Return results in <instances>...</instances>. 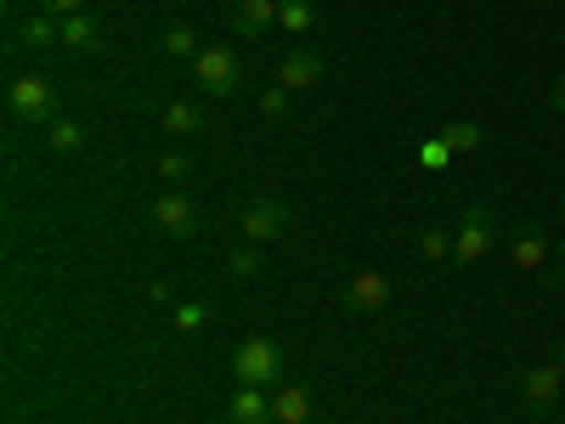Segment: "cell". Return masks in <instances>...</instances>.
<instances>
[{
	"mask_svg": "<svg viewBox=\"0 0 565 424\" xmlns=\"http://www.w3.org/2000/svg\"><path fill=\"white\" fill-rule=\"evenodd\" d=\"M260 114H266L271 125L289 119V85H271V91H260Z\"/></svg>",
	"mask_w": 565,
	"mask_h": 424,
	"instance_id": "obj_24",
	"label": "cell"
},
{
	"mask_svg": "<svg viewBox=\"0 0 565 424\" xmlns=\"http://www.w3.org/2000/svg\"><path fill=\"white\" fill-rule=\"evenodd\" d=\"M277 7L282 0H238V18H232V29L238 34H266L277 23Z\"/></svg>",
	"mask_w": 565,
	"mask_h": 424,
	"instance_id": "obj_14",
	"label": "cell"
},
{
	"mask_svg": "<svg viewBox=\"0 0 565 424\" xmlns=\"http://www.w3.org/2000/svg\"><path fill=\"white\" fill-rule=\"evenodd\" d=\"M159 52H164V57H199L204 45H199L193 23H170V29L159 34Z\"/></svg>",
	"mask_w": 565,
	"mask_h": 424,
	"instance_id": "obj_17",
	"label": "cell"
},
{
	"mask_svg": "<svg viewBox=\"0 0 565 424\" xmlns=\"http://www.w3.org/2000/svg\"><path fill=\"white\" fill-rule=\"evenodd\" d=\"M153 221L170 232V239H186V232H199V204L193 199H186V193H175V187H170V193L153 204Z\"/></svg>",
	"mask_w": 565,
	"mask_h": 424,
	"instance_id": "obj_8",
	"label": "cell"
},
{
	"mask_svg": "<svg viewBox=\"0 0 565 424\" xmlns=\"http://www.w3.org/2000/svg\"><path fill=\"white\" fill-rule=\"evenodd\" d=\"M554 108L565 114V74H559V85H554Z\"/></svg>",
	"mask_w": 565,
	"mask_h": 424,
	"instance_id": "obj_29",
	"label": "cell"
},
{
	"mask_svg": "<svg viewBox=\"0 0 565 424\" xmlns=\"http://www.w3.org/2000/svg\"><path fill=\"white\" fill-rule=\"evenodd\" d=\"M193 80H199L204 97H232V91H238V80H244L238 52H232V45H204V52L193 57Z\"/></svg>",
	"mask_w": 565,
	"mask_h": 424,
	"instance_id": "obj_3",
	"label": "cell"
},
{
	"mask_svg": "<svg viewBox=\"0 0 565 424\" xmlns=\"http://www.w3.org/2000/svg\"><path fill=\"white\" fill-rule=\"evenodd\" d=\"M7 108L23 119V125H52L57 119V91L45 74H18L12 91H7Z\"/></svg>",
	"mask_w": 565,
	"mask_h": 424,
	"instance_id": "obj_2",
	"label": "cell"
},
{
	"mask_svg": "<svg viewBox=\"0 0 565 424\" xmlns=\"http://www.w3.org/2000/svg\"><path fill=\"white\" fill-rule=\"evenodd\" d=\"M492 244H498V210H492L487 199H476V204L463 210L458 232H452V266H476V261H487Z\"/></svg>",
	"mask_w": 565,
	"mask_h": 424,
	"instance_id": "obj_1",
	"label": "cell"
},
{
	"mask_svg": "<svg viewBox=\"0 0 565 424\" xmlns=\"http://www.w3.org/2000/svg\"><path fill=\"white\" fill-rule=\"evenodd\" d=\"M63 45H68V52H97V45H103V29H97V18H90V12H79V18H63Z\"/></svg>",
	"mask_w": 565,
	"mask_h": 424,
	"instance_id": "obj_15",
	"label": "cell"
},
{
	"mask_svg": "<svg viewBox=\"0 0 565 424\" xmlns=\"http://www.w3.org/2000/svg\"><path fill=\"white\" fill-rule=\"evenodd\" d=\"M63 40V23H52V18H29L23 29H18V45H29V52H45V45H57Z\"/></svg>",
	"mask_w": 565,
	"mask_h": 424,
	"instance_id": "obj_18",
	"label": "cell"
},
{
	"mask_svg": "<svg viewBox=\"0 0 565 424\" xmlns=\"http://www.w3.org/2000/svg\"><path fill=\"white\" fill-rule=\"evenodd\" d=\"M559 391H565V357H548V362H532L526 373H521V407L526 413H554V402H559Z\"/></svg>",
	"mask_w": 565,
	"mask_h": 424,
	"instance_id": "obj_4",
	"label": "cell"
},
{
	"mask_svg": "<svg viewBox=\"0 0 565 424\" xmlns=\"http://www.w3.org/2000/svg\"><path fill=\"white\" fill-rule=\"evenodd\" d=\"M260 266H266V261H260V244H249V239L226 255V272H232V277H244V283H249V277H260Z\"/></svg>",
	"mask_w": 565,
	"mask_h": 424,
	"instance_id": "obj_21",
	"label": "cell"
},
{
	"mask_svg": "<svg viewBox=\"0 0 565 424\" xmlns=\"http://www.w3.org/2000/svg\"><path fill=\"white\" fill-rule=\"evenodd\" d=\"M282 232H289V204L260 199V204L244 210V239L249 244H271V239H282Z\"/></svg>",
	"mask_w": 565,
	"mask_h": 424,
	"instance_id": "obj_7",
	"label": "cell"
},
{
	"mask_svg": "<svg viewBox=\"0 0 565 424\" xmlns=\"http://www.w3.org/2000/svg\"><path fill=\"white\" fill-rule=\"evenodd\" d=\"M391 300H396V283H391L385 272H373V266H367V272H356V277L345 283V306H351L356 317H373V311H385Z\"/></svg>",
	"mask_w": 565,
	"mask_h": 424,
	"instance_id": "obj_6",
	"label": "cell"
},
{
	"mask_svg": "<svg viewBox=\"0 0 565 424\" xmlns=\"http://www.w3.org/2000/svg\"><path fill=\"white\" fill-rule=\"evenodd\" d=\"M170 322L181 328V335H199V328L210 322V306L204 300H181V306H170Z\"/></svg>",
	"mask_w": 565,
	"mask_h": 424,
	"instance_id": "obj_22",
	"label": "cell"
},
{
	"mask_svg": "<svg viewBox=\"0 0 565 424\" xmlns=\"http://www.w3.org/2000/svg\"><path fill=\"white\" fill-rule=\"evenodd\" d=\"M34 7H40L45 18L63 23V18H79V12H85V0H34Z\"/></svg>",
	"mask_w": 565,
	"mask_h": 424,
	"instance_id": "obj_27",
	"label": "cell"
},
{
	"mask_svg": "<svg viewBox=\"0 0 565 424\" xmlns=\"http://www.w3.org/2000/svg\"><path fill=\"white\" fill-rule=\"evenodd\" d=\"M45 141H52V153H74V148H85V125L79 119H52L45 125Z\"/></svg>",
	"mask_w": 565,
	"mask_h": 424,
	"instance_id": "obj_20",
	"label": "cell"
},
{
	"mask_svg": "<svg viewBox=\"0 0 565 424\" xmlns=\"http://www.w3.org/2000/svg\"><path fill=\"white\" fill-rule=\"evenodd\" d=\"M164 130L170 136H199L204 125H210V114H204V103H186V97H175V103H164Z\"/></svg>",
	"mask_w": 565,
	"mask_h": 424,
	"instance_id": "obj_12",
	"label": "cell"
},
{
	"mask_svg": "<svg viewBox=\"0 0 565 424\" xmlns=\"http://www.w3.org/2000/svg\"><path fill=\"white\" fill-rule=\"evenodd\" d=\"M159 176H164L170 187H181L186 176H193V159H186V153H164V159H159Z\"/></svg>",
	"mask_w": 565,
	"mask_h": 424,
	"instance_id": "obj_26",
	"label": "cell"
},
{
	"mask_svg": "<svg viewBox=\"0 0 565 424\" xmlns=\"http://www.w3.org/2000/svg\"><path fill=\"white\" fill-rule=\"evenodd\" d=\"M441 141H447L452 153H476L481 141H487V130L476 119H452V125H441Z\"/></svg>",
	"mask_w": 565,
	"mask_h": 424,
	"instance_id": "obj_19",
	"label": "cell"
},
{
	"mask_svg": "<svg viewBox=\"0 0 565 424\" xmlns=\"http://www.w3.org/2000/svg\"><path fill=\"white\" fill-rule=\"evenodd\" d=\"M418 165H424V170H447V165H452V148H447L441 136H430V141L418 148Z\"/></svg>",
	"mask_w": 565,
	"mask_h": 424,
	"instance_id": "obj_25",
	"label": "cell"
},
{
	"mask_svg": "<svg viewBox=\"0 0 565 424\" xmlns=\"http://www.w3.org/2000/svg\"><path fill=\"white\" fill-rule=\"evenodd\" d=\"M311 413H317V402H311L306 385H282V391H271V424H311Z\"/></svg>",
	"mask_w": 565,
	"mask_h": 424,
	"instance_id": "obj_11",
	"label": "cell"
},
{
	"mask_svg": "<svg viewBox=\"0 0 565 424\" xmlns=\"http://www.w3.org/2000/svg\"><path fill=\"white\" fill-rule=\"evenodd\" d=\"M226 424H271V396L266 385H238L226 396Z\"/></svg>",
	"mask_w": 565,
	"mask_h": 424,
	"instance_id": "obj_9",
	"label": "cell"
},
{
	"mask_svg": "<svg viewBox=\"0 0 565 424\" xmlns=\"http://www.w3.org/2000/svg\"><path fill=\"white\" fill-rule=\"evenodd\" d=\"M548 283H565V244L554 250V272H548Z\"/></svg>",
	"mask_w": 565,
	"mask_h": 424,
	"instance_id": "obj_28",
	"label": "cell"
},
{
	"mask_svg": "<svg viewBox=\"0 0 565 424\" xmlns=\"http://www.w3.org/2000/svg\"><path fill=\"white\" fill-rule=\"evenodd\" d=\"M232 373H238V385H277L282 373V351L271 340H244L238 351H232Z\"/></svg>",
	"mask_w": 565,
	"mask_h": 424,
	"instance_id": "obj_5",
	"label": "cell"
},
{
	"mask_svg": "<svg viewBox=\"0 0 565 424\" xmlns=\"http://www.w3.org/2000/svg\"><path fill=\"white\" fill-rule=\"evenodd\" d=\"M509 261L521 266V272H543L554 255H548V244H543V232H514V244H509Z\"/></svg>",
	"mask_w": 565,
	"mask_h": 424,
	"instance_id": "obj_13",
	"label": "cell"
},
{
	"mask_svg": "<svg viewBox=\"0 0 565 424\" xmlns=\"http://www.w3.org/2000/svg\"><path fill=\"white\" fill-rule=\"evenodd\" d=\"M277 29L282 34H311L317 29V7H311V0H282V7H277Z\"/></svg>",
	"mask_w": 565,
	"mask_h": 424,
	"instance_id": "obj_16",
	"label": "cell"
},
{
	"mask_svg": "<svg viewBox=\"0 0 565 424\" xmlns=\"http://www.w3.org/2000/svg\"><path fill=\"white\" fill-rule=\"evenodd\" d=\"M418 255H424V261H436V266L452 261V232H447V226H430V232L418 239Z\"/></svg>",
	"mask_w": 565,
	"mask_h": 424,
	"instance_id": "obj_23",
	"label": "cell"
},
{
	"mask_svg": "<svg viewBox=\"0 0 565 424\" xmlns=\"http://www.w3.org/2000/svg\"><path fill=\"white\" fill-rule=\"evenodd\" d=\"M317 80H322V57L311 45H295V52L277 63V85H289V91H311Z\"/></svg>",
	"mask_w": 565,
	"mask_h": 424,
	"instance_id": "obj_10",
	"label": "cell"
}]
</instances>
